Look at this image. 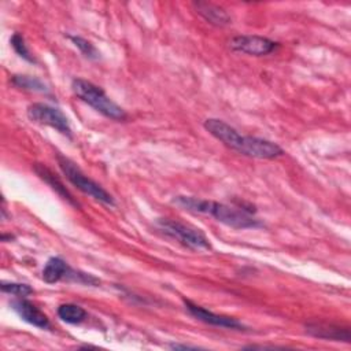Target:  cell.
<instances>
[{"mask_svg":"<svg viewBox=\"0 0 351 351\" xmlns=\"http://www.w3.org/2000/svg\"><path fill=\"white\" fill-rule=\"evenodd\" d=\"M26 114L30 121L44 126H49L62 133L63 136L71 138V126L69 123V119L59 108L45 103H33L27 107Z\"/></svg>","mask_w":351,"mask_h":351,"instance_id":"52a82bcc","label":"cell"},{"mask_svg":"<svg viewBox=\"0 0 351 351\" xmlns=\"http://www.w3.org/2000/svg\"><path fill=\"white\" fill-rule=\"evenodd\" d=\"M10 41H11V45H12L14 51H15L22 59H25V60H27V62H30V63L34 62V58L30 55V51L27 49V47H26V44H25V38H23L19 33H14Z\"/></svg>","mask_w":351,"mask_h":351,"instance_id":"ac0fdd59","label":"cell"},{"mask_svg":"<svg viewBox=\"0 0 351 351\" xmlns=\"http://www.w3.org/2000/svg\"><path fill=\"white\" fill-rule=\"evenodd\" d=\"M184 304L192 317H195L196 319H199L204 324H208L213 326H219V328H226V329H237V330L245 329V325L233 317L215 314V313H213L188 299H184Z\"/></svg>","mask_w":351,"mask_h":351,"instance_id":"9c48e42d","label":"cell"},{"mask_svg":"<svg viewBox=\"0 0 351 351\" xmlns=\"http://www.w3.org/2000/svg\"><path fill=\"white\" fill-rule=\"evenodd\" d=\"M33 170L34 173L44 181L47 182L62 199H64L67 203L73 204L74 207H78L77 200L73 197V195L69 192V189L64 186V184L60 181V178L45 165L43 163H34L33 165Z\"/></svg>","mask_w":351,"mask_h":351,"instance_id":"7c38bea8","label":"cell"},{"mask_svg":"<svg viewBox=\"0 0 351 351\" xmlns=\"http://www.w3.org/2000/svg\"><path fill=\"white\" fill-rule=\"evenodd\" d=\"M193 7L196 10V12L208 23L218 26V27H223L228 26L229 23H232V18L230 15L219 5L208 3V1H195Z\"/></svg>","mask_w":351,"mask_h":351,"instance_id":"4fadbf2b","label":"cell"},{"mask_svg":"<svg viewBox=\"0 0 351 351\" xmlns=\"http://www.w3.org/2000/svg\"><path fill=\"white\" fill-rule=\"evenodd\" d=\"M12 310L27 324L40 328V329H48L51 326L49 318L44 311H41L36 304H33L30 300H26L25 298H18L11 302Z\"/></svg>","mask_w":351,"mask_h":351,"instance_id":"30bf717a","label":"cell"},{"mask_svg":"<svg viewBox=\"0 0 351 351\" xmlns=\"http://www.w3.org/2000/svg\"><path fill=\"white\" fill-rule=\"evenodd\" d=\"M203 126L213 137L240 155L256 159H276L284 155V151L278 144L266 138L240 134L225 121L208 118L204 121Z\"/></svg>","mask_w":351,"mask_h":351,"instance_id":"6da1fadb","label":"cell"},{"mask_svg":"<svg viewBox=\"0 0 351 351\" xmlns=\"http://www.w3.org/2000/svg\"><path fill=\"white\" fill-rule=\"evenodd\" d=\"M173 203L192 213L211 215L217 221L234 229H250L262 226V222L251 215V210H245L244 207L229 206L225 203L199 199L193 196H176L173 199Z\"/></svg>","mask_w":351,"mask_h":351,"instance_id":"7a4b0ae2","label":"cell"},{"mask_svg":"<svg viewBox=\"0 0 351 351\" xmlns=\"http://www.w3.org/2000/svg\"><path fill=\"white\" fill-rule=\"evenodd\" d=\"M71 89L80 100H82L84 103L95 108L101 115L114 121L126 119L128 115L125 110L121 106H118L115 101H112L106 95V92L100 86L95 85L93 82L84 78H74L71 82Z\"/></svg>","mask_w":351,"mask_h":351,"instance_id":"3957f363","label":"cell"},{"mask_svg":"<svg viewBox=\"0 0 351 351\" xmlns=\"http://www.w3.org/2000/svg\"><path fill=\"white\" fill-rule=\"evenodd\" d=\"M69 38L85 58L90 59V60H97L100 58V52L97 51V48L86 38H84L81 36H69Z\"/></svg>","mask_w":351,"mask_h":351,"instance_id":"2e32d148","label":"cell"},{"mask_svg":"<svg viewBox=\"0 0 351 351\" xmlns=\"http://www.w3.org/2000/svg\"><path fill=\"white\" fill-rule=\"evenodd\" d=\"M1 291L4 293L16 296V298H25L30 293H33V288L29 287L27 284H21V282H7L3 281L1 282Z\"/></svg>","mask_w":351,"mask_h":351,"instance_id":"e0dca14e","label":"cell"},{"mask_svg":"<svg viewBox=\"0 0 351 351\" xmlns=\"http://www.w3.org/2000/svg\"><path fill=\"white\" fill-rule=\"evenodd\" d=\"M280 44L274 40H270L263 36H255V34H241L234 36L229 40V48L247 53L251 56H265L271 52H274Z\"/></svg>","mask_w":351,"mask_h":351,"instance_id":"ba28073f","label":"cell"},{"mask_svg":"<svg viewBox=\"0 0 351 351\" xmlns=\"http://www.w3.org/2000/svg\"><path fill=\"white\" fill-rule=\"evenodd\" d=\"M156 228L167 237L178 241L184 247L189 250H210L211 244L208 239L196 228L185 225L182 222L170 219V218H159L156 221Z\"/></svg>","mask_w":351,"mask_h":351,"instance_id":"5b68a950","label":"cell"},{"mask_svg":"<svg viewBox=\"0 0 351 351\" xmlns=\"http://www.w3.org/2000/svg\"><path fill=\"white\" fill-rule=\"evenodd\" d=\"M43 280L48 284H55L60 280H69L85 285H96L99 284V278L89 273L78 271L71 269L66 261H63L59 256H52L47 261L44 269H43Z\"/></svg>","mask_w":351,"mask_h":351,"instance_id":"8992f818","label":"cell"},{"mask_svg":"<svg viewBox=\"0 0 351 351\" xmlns=\"http://www.w3.org/2000/svg\"><path fill=\"white\" fill-rule=\"evenodd\" d=\"M169 347L170 348H173V350H180V348H182V350H188V348H199V347H196V346H188V344H169Z\"/></svg>","mask_w":351,"mask_h":351,"instance_id":"d6986e66","label":"cell"},{"mask_svg":"<svg viewBox=\"0 0 351 351\" xmlns=\"http://www.w3.org/2000/svg\"><path fill=\"white\" fill-rule=\"evenodd\" d=\"M58 317L66 324H81L86 318V311L74 303H63L56 310Z\"/></svg>","mask_w":351,"mask_h":351,"instance_id":"5bb4252c","label":"cell"},{"mask_svg":"<svg viewBox=\"0 0 351 351\" xmlns=\"http://www.w3.org/2000/svg\"><path fill=\"white\" fill-rule=\"evenodd\" d=\"M306 332L318 339L324 340H332V341H344L350 343L351 333L348 328H343L335 324H328V322H308L306 324Z\"/></svg>","mask_w":351,"mask_h":351,"instance_id":"8fae6325","label":"cell"},{"mask_svg":"<svg viewBox=\"0 0 351 351\" xmlns=\"http://www.w3.org/2000/svg\"><path fill=\"white\" fill-rule=\"evenodd\" d=\"M11 82L25 90H30V92H40V93H47L48 88L47 85L36 78V77H30V75H12Z\"/></svg>","mask_w":351,"mask_h":351,"instance_id":"9a60e30c","label":"cell"},{"mask_svg":"<svg viewBox=\"0 0 351 351\" xmlns=\"http://www.w3.org/2000/svg\"><path fill=\"white\" fill-rule=\"evenodd\" d=\"M60 170L63 171V174L66 176V178L82 193L90 196L92 199L107 204V206H115L114 197L96 181H93L92 178H89L86 174L82 173V170L69 158L58 154L56 156Z\"/></svg>","mask_w":351,"mask_h":351,"instance_id":"277c9868","label":"cell"}]
</instances>
